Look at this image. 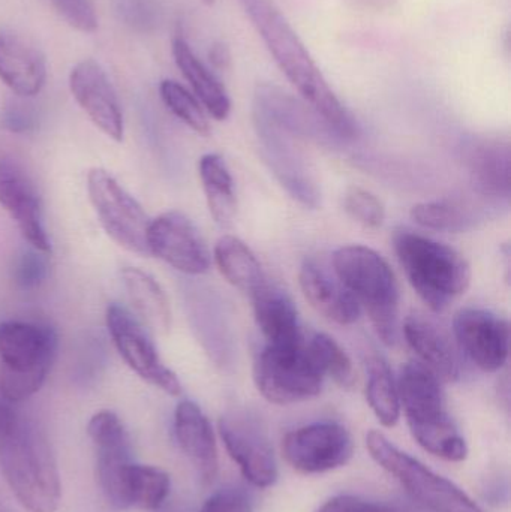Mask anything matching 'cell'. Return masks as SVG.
I'll return each instance as SVG.
<instances>
[{
    "instance_id": "6da1fadb",
    "label": "cell",
    "mask_w": 511,
    "mask_h": 512,
    "mask_svg": "<svg viewBox=\"0 0 511 512\" xmlns=\"http://www.w3.org/2000/svg\"><path fill=\"white\" fill-rule=\"evenodd\" d=\"M285 77L303 101L342 138L357 134L356 123L339 101L311 54L273 0H240Z\"/></svg>"
},
{
    "instance_id": "7a4b0ae2",
    "label": "cell",
    "mask_w": 511,
    "mask_h": 512,
    "mask_svg": "<svg viewBox=\"0 0 511 512\" xmlns=\"http://www.w3.org/2000/svg\"><path fill=\"white\" fill-rule=\"evenodd\" d=\"M396 385L411 435L420 447L447 462L467 459V442L447 412L437 375L419 361H411L399 370Z\"/></svg>"
},
{
    "instance_id": "3957f363",
    "label": "cell",
    "mask_w": 511,
    "mask_h": 512,
    "mask_svg": "<svg viewBox=\"0 0 511 512\" xmlns=\"http://www.w3.org/2000/svg\"><path fill=\"white\" fill-rule=\"evenodd\" d=\"M0 469L27 511H57L62 486L56 457L45 433L26 418L0 442Z\"/></svg>"
},
{
    "instance_id": "277c9868",
    "label": "cell",
    "mask_w": 511,
    "mask_h": 512,
    "mask_svg": "<svg viewBox=\"0 0 511 512\" xmlns=\"http://www.w3.org/2000/svg\"><path fill=\"white\" fill-rule=\"evenodd\" d=\"M333 271L366 310L381 342L395 346L401 334V291L389 262L366 246H344L333 254Z\"/></svg>"
},
{
    "instance_id": "5b68a950",
    "label": "cell",
    "mask_w": 511,
    "mask_h": 512,
    "mask_svg": "<svg viewBox=\"0 0 511 512\" xmlns=\"http://www.w3.org/2000/svg\"><path fill=\"white\" fill-rule=\"evenodd\" d=\"M395 252L408 282L434 312H444L470 288V264L444 243L413 231H399Z\"/></svg>"
},
{
    "instance_id": "8992f818",
    "label": "cell",
    "mask_w": 511,
    "mask_h": 512,
    "mask_svg": "<svg viewBox=\"0 0 511 512\" xmlns=\"http://www.w3.org/2000/svg\"><path fill=\"white\" fill-rule=\"evenodd\" d=\"M56 331L27 321L0 322V394L20 403L38 393L56 360Z\"/></svg>"
},
{
    "instance_id": "52a82bcc",
    "label": "cell",
    "mask_w": 511,
    "mask_h": 512,
    "mask_svg": "<svg viewBox=\"0 0 511 512\" xmlns=\"http://www.w3.org/2000/svg\"><path fill=\"white\" fill-rule=\"evenodd\" d=\"M372 459L402 484L414 501L431 512H485L464 490L441 477L405 451L399 450L383 433L366 436Z\"/></svg>"
},
{
    "instance_id": "ba28073f",
    "label": "cell",
    "mask_w": 511,
    "mask_h": 512,
    "mask_svg": "<svg viewBox=\"0 0 511 512\" xmlns=\"http://www.w3.org/2000/svg\"><path fill=\"white\" fill-rule=\"evenodd\" d=\"M324 375L315 363L305 337L288 345H267L254 363V382L264 399L293 405L321 393Z\"/></svg>"
},
{
    "instance_id": "9c48e42d",
    "label": "cell",
    "mask_w": 511,
    "mask_h": 512,
    "mask_svg": "<svg viewBox=\"0 0 511 512\" xmlns=\"http://www.w3.org/2000/svg\"><path fill=\"white\" fill-rule=\"evenodd\" d=\"M87 192L105 233L132 254L150 256V219L141 204L102 168L87 174Z\"/></svg>"
},
{
    "instance_id": "30bf717a",
    "label": "cell",
    "mask_w": 511,
    "mask_h": 512,
    "mask_svg": "<svg viewBox=\"0 0 511 512\" xmlns=\"http://www.w3.org/2000/svg\"><path fill=\"white\" fill-rule=\"evenodd\" d=\"M107 328L114 346L129 369L143 381L159 388L170 396H180L182 384L173 370L159 357L149 331L134 313L120 304H110L107 309Z\"/></svg>"
},
{
    "instance_id": "8fae6325",
    "label": "cell",
    "mask_w": 511,
    "mask_h": 512,
    "mask_svg": "<svg viewBox=\"0 0 511 512\" xmlns=\"http://www.w3.org/2000/svg\"><path fill=\"white\" fill-rule=\"evenodd\" d=\"M350 433L338 423H314L287 433L282 454L300 474H324L347 465L353 457Z\"/></svg>"
},
{
    "instance_id": "7c38bea8",
    "label": "cell",
    "mask_w": 511,
    "mask_h": 512,
    "mask_svg": "<svg viewBox=\"0 0 511 512\" xmlns=\"http://www.w3.org/2000/svg\"><path fill=\"white\" fill-rule=\"evenodd\" d=\"M219 435L246 481L258 489L278 480V465L266 429L246 412H231L219 420Z\"/></svg>"
},
{
    "instance_id": "4fadbf2b",
    "label": "cell",
    "mask_w": 511,
    "mask_h": 512,
    "mask_svg": "<svg viewBox=\"0 0 511 512\" xmlns=\"http://www.w3.org/2000/svg\"><path fill=\"white\" fill-rule=\"evenodd\" d=\"M453 336L459 351L483 372H498L509 360V321L491 310H459L453 319Z\"/></svg>"
},
{
    "instance_id": "5bb4252c",
    "label": "cell",
    "mask_w": 511,
    "mask_h": 512,
    "mask_svg": "<svg viewBox=\"0 0 511 512\" xmlns=\"http://www.w3.org/2000/svg\"><path fill=\"white\" fill-rule=\"evenodd\" d=\"M87 435L95 448L96 478L111 507L122 511V481L132 463L131 436L125 424L111 411L90 418Z\"/></svg>"
},
{
    "instance_id": "9a60e30c",
    "label": "cell",
    "mask_w": 511,
    "mask_h": 512,
    "mask_svg": "<svg viewBox=\"0 0 511 512\" xmlns=\"http://www.w3.org/2000/svg\"><path fill=\"white\" fill-rule=\"evenodd\" d=\"M254 122L270 170L300 203L317 207L320 200L317 185L291 141V132L260 108L254 107Z\"/></svg>"
},
{
    "instance_id": "2e32d148",
    "label": "cell",
    "mask_w": 511,
    "mask_h": 512,
    "mask_svg": "<svg viewBox=\"0 0 511 512\" xmlns=\"http://www.w3.org/2000/svg\"><path fill=\"white\" fill-rule=\"evenodd\" d=\"M149 254L185 274H204L210 268L206 242L194 222L180 212H167L150 221Z\"/></svg>"
},
{
    "instance_id": "e0dca14e",
    "label": "cell",
    "mask_w": 511,
    "mask_h": 512,
    "mask_svg": "<svg viewBox=\"0 0 511 512\" xmlns=\"http://www.w3.org/2000/svg\"><path fill=\"white\" fill-rule=\"evenodd\" d=\"M0 206L17 224L21 236L32 249L50 254V239L42 222L38 189L26 168L12 156L0 158Z\"/></svg>"
},
{
    "instance_id": "ac0fdd59",
    "label": "cell",
    "mask_w": 511,
    "mask_h": 512,
    "mask_svg": "<svg viewBox=\"0 0 511 512\" xmlns=\"http://www.w3.org/2000/svg\"><path fill=\"white\" fill-rule=\"evenodd\" d=\"M69 89L84 113L114 141L123 140V113L116 90L98 62L86 59L77 63L69 75Z\"/></svg>"
},
{
    "instance_id": "d6986e66",
    "label": "cell",
    "mask_w": 511,
    "mask_h": 512,
    "mask_svg": "<svg viewBox=\"0 0 511 512\" xmlns=\"http://www.w3.org/2000/svg\"><path fill=\"white\" fill-rule=\"evenodd\" d=\"M402 334L419 357L441 382H456L462 375L461 355L449 331L423 313H411L402 325Z\"/></svg>"
},
{
    "instance_id": "ffe728a7",
    "label": "cell",
    "mask_w": 511,
    "mask_h": 512,
    "mask_svg": "<svg viewBox=\"0 0 511 512\" xmlns=\"http://www.w3.org/2000/svg\"><path fill=\"white\" fill-rule=\"evenodd\" d=\"M300 288L308 303L320 315L338 325H353L359 321L360 309L356 298L323 264L306 259L300 267Z\"/></svg>"
},
{
    "instance_id": "44dd1931",
    "label": "cell",
    "mask_w": 511,
    "mask_h": 512,
    "mask_svg": "<svg viewBox=\"0 0 511 512\" xmlns=\"http://www.w3.org/2000/svg\"><path fill=\"white\" fill-rule=\"evenodd\" d=\"M174 435L189 462L197 469L201 481L212 483L219 469L218 445L212 424L197 403L183 400L177 405Z\"/></svg>"
},
{
    "instance_id": "7402d4cb",
    "label": "cell",
    "mask_w": 511,
    "mask_h": 512,
    "mask_svg": "<svg viewBox=\"0 0 511 512\" xmlns=\"http://www.w3.org/2000/svg\"><path fill=\"white\" fill-rule=\"evenodd\" d=\"M0 80L20 98H33L47 81L41 51L12 32H0Z\"/></svg>"
},
{
    "instance_id": "603a6c76",
    "label": "cell",
    "mask_w": 511,
    "mask_h": 512,
    "mask_svg": "<svg viewBox=\"0 0 511 512\" xmlns=\"http://www.w3.org/2000/svg\"><path fill=\"white\" fill-rule=\"evenodd\" d=\"M251 298L255 322L267 345H288L303 339L296 304L284 289L266 282Z\"/></svg>"
},
{
    "instance_id": "cb8c5ba5",
    "label": "cell",
    "mask_w": 511,
    "mask_h": 512,
    "mask_svg": "<svg viewBox=\"0 0 511 512\" xmlns=\"http://www.w3.org/2000/svg\"><path fill=\"white\" fill-rule=\"evenodd\" d=\"M467 167L474 188L492 198H509L510 146L506 141H474L467 149Z\"/></svg>"
},
{
    "instance_id": "d4e9b609",
    "label": "cell",
    "mask_w": 511,
    "mask_h": 512,
    "mask_svg": "<svg viewBox=\"0 0 511 512\" xmlns=\"http://www.w3.org/2000/svg\"><path fill=\"white\" fill-rule=\"evenodd\" d=\"M122 279L138 321L147 331L167 334L171 327L170 301L155 277L140 268L126 267Z\"/></svg>"
},
{
    "instance_id": "484cf974",
    "label": "cell",
    "mask_w": 511,
    "mask_h": 512,
    "mask_svg": "<svg viewBox=\"0 0 511 512\" xmlns=\"http://www.w3.org/2000/svg\"><path fill=\"white\" fill-rule=\"evenodd\" d=\"M173 56L204 110L219 122L227 119L231 111L227 90L215 74L195 56L194 51L182 36L174 38Z\"/></svg>"
},
{
    "instance_id": "4316f807",
    "label": "cell",
    "mask_w": 511,
    "mask_h": 512,
    "mask_svg": "<svg viewBox=\"0 0 511 512\" xmlns=\"http://www.w3.org/2000/svg\"><path fill=\"white\" fill-rule=\"evenodd\" d=\"M215 262L222 276L240 291L252 295L267 282L257 256L234 236H224L215 246Z\"/></svg>"
},
{
    "instance_id": "83f0119b",
    "label": "cell",
    "mask_w": 511,
    "mask_h": 512,
    "mask_svg": "<svg viewBox=\"0 0 511 512\" xmlns=\"http://www.w3.org/2000/svg\"><path fill=\"white\" fill-rule=\"evenodd\" d=\"M198 171H200L201 185H203L210 215L219 227H230L236 218L237 200L233 176L227 164L222 156L209 153L200 159Z\"/></svg>"
},
{
    "instance_id": "f1b7e54d",
    "label": "cell",
    "mask_w": 511,
    "mask_h": 512,
    "mask_svg": "<svg viewBox=\"0 0 511 512\" xmlns=\"http://www.w3.org/2000/svg\"><path fill=\"white\" fill-rule=\"evenodd\" d=\"M170 490L171 480L167 472L132 462L123 475L122 510H159L167 501Z\"/></svg>"
},
{
    "instance_id": "f546056e",
    "label": "cell",
    "mask_w": 511,
    "mask_h": 512,
    "mask_svg": "<svg viewBox=\"0 0 511 512\" xmlns=\"http://www.w3.org/2000/svg\"><path fill=\"white\" fill-rule=\"evenodd\" d=\"M366 399L384 427L398 424L401 418L398 385L389 364L378 355L366 360Z\"/></svg>"
},
{
    "instance_id": "4dcf8cb0",
    "label": "cell",
    "mask_w": 511,
    "mask_h": 512,
    "mask_svg": "<svg viewBox=\"0 0 511 512\" xmlns=\"http://www.w3.org/2000/svg\"><path fill=\"white\" fill-rule=\"evenodd\" d=\"M308 346L315 363L323 372L324 378L329 376L345 390L353 387L356 382L353 363H351L347 352L333 337L326 333H315L309 339Z\"/></svg>"
},
{
    "instance_id": "1f68e13d",
    "label": "cell",
    "mask_w": 511,
    "mask_h": 512,
    "mask_svg": "<svg viewBox=\"0 0 511 512\" xmlns=\"http://www.w3.org/2000/svg\"><path fill=\"white\" fill-rule=\"evenodd\" d=\"M410 215L420 227L440 233H464L473 225L470 213L449 201L416 204Z\"/></svg>"
},
{
    "instance_id": "d6a6232c",
    "label": "cell",
    "mask_w": 511,
    "mask_h": 512,
    "mask_svg": "<svg viewBox=\"0 0 511 512\" xmlns=\"http://www.w3.org/2000/svg\"><path fill=\"white\" fill-rule=\"evenodd\" d=\"M159 92L162 101L177 119L203 137L210 134V123L203 105L186 87L177 81L164 80L159 86Z\"/></svg>"
},
{
    "instance_id": "836d02e7",
    "label": "cell",
    "mask_w": 511,
    "mask_h": 512,
    "mask_svg": "<svg viewBox=\"0 0 511 512\" xmlns=\"http://www.w3.org/2000/svg\"><path fill=\"white\" fill-rule=\"evenodd\" d=\"M344 209L351 219L371 230L380 228L386 219L383 203L372 192L359 186H351L345 192Z\"/></svg>"
},
{
    "instance_id": "e575fe53",
    "label": "cell",
    "mask_w": 511,
    "mask_h": 512,
    "mask_svg": "<svg viewBox=\"0 0 511 512\" xmlns=\"http://www.w3.org/2000/svg\"><path fill=\"white\" fill-rule=\"evenodd\" d=\"M57 14L78 32L93 33L98 29L93 0H50Z\"/></svg>"
},
{
    "instance_id": "d590c367",
    "label": "cell",
    "mask_w": 511,
    "mask_h": 512,
    "mask_svg": "<svg viewBox=\"0 0 511 512\" xmlns=\"http://www.w3.org/2000/svg\"><path fill=\"white\" fill-rule=\"evenodd\" d=\"M318 512H420L401 505L368 501L359 496L341 495L327 501Z\"/></svg>"
},
{
    "instance_id": "8d00e7d4",
    "label": "cell",
    "mask_w": 511,
    "mask_h": 512,
    "mask_svg": "<svg viewBox=\"0 0 511 512\" xmlns=\"http://www.w3.org/2000/svg\"><path fill=\"white\" fill-rule=\"evenodd\" d=\"M47 270L45 254L33 249V251L26 252L18 261L17 267H15V282L26 291L38 288L44 282Z\"/></svg>"
},
{
    "instance_id": "74e56055",
    "label": "cell",
    "mask_w": 511,
    "mask_h": 512,
    "mask_svg": "<svg viewBox=\"0 0 511 512\" xmlns=\"http://www.w3.org/2000/svg\"><path fill=\"white\" fill-rule=\"evenodd\" d=\"M200 512H254V504L245 490L227 487L207 498Z\"/></svg>"
},
{
    "instance_id": "f35d334b",
    "label": "cell",
    "mask_w": 511,
    "mask_h": 512,
    "mask_svg": "<svg viewBox=\"0 0 511 512\" xmlns=\"http://www.w3.org/2000/svg\"><path fill=\"white\" fill-rule=\"evenodd\" d=\"M120 12L135 29L147 30L155 21V9L149 0H120Z\"/></svg>"
},
{
    "instance_id": "ab89813d",
    "label": "cell",
    "mask_w": 511,
    "mask_h": 512,
    "mask_svg": "<svg viewBox=\"0 0 511 512\" xmlns=\"http://www.w3.org/2000/svg\"><path fill=\"white\" fill-rule=\"evenodd\" d=\"M3 120L11 131L26 132L35 126V113L29 105L12 102L6 107Z\"/></svg>"
},
{
    "instance_id": "60d3db41",
    "label": "cell",
    "mask_w": 511,
    "mask_h": 512,
    "mask_svg": "<svg viewBox=\"0 0 511 512\" xmlns=\"http://www.w3.org/2000/svg\"><path fill=\"white\" fill-rule=\"evenodd\" d=\"M12 405H14V403L8 402V400L0 394V442L8 438V436L14 432L15 427L20 424L21 418H23L15 411Z\"/></svg>"
},
{
    "instance_id": "b9f144b4",
    "label": "cell",
    "mask_w": 511,
    "mask_h": 512,
    "mask_svg": "<svg viewBox=\"0 0 511 512\" xmlns=\"http://www.w3.org/2000/svg\"><path fill=\"white\" fill-rule=\"evenodd\" d=\"M210 60L216 68H227L230 63V53H228L227 47L221 44L215 45L210 51Z\"/></svg>"
},
{
    "instance_id": "7bdbcfd3",
    "label": "cell",
    "mask_w": 511,
    "mask_h": 512,
    "mask_svg": "<svg viewBox=\"0 0 511 512\" xmlns=\"http://www.w3.org/2000/svg\"><path fill=\"white\" fill-rule=\"evenodd\" d=\"M0 512H14L11 508L6 507V505L0 504Z\"/></svg>"
},
{
    "instance_id": "ee69618b",
    "label": "cell",
    "mask_w": 511,
    "mask_h": 512,
    "mask_svg": "<svg viewBox=\"0 0 511 512\" xmlns=\"http://www.w3.org/2000/svg\"><path fill=\"white\" fill-rule=\"evenodd\" d=\"M204 2L212 3V2H213V0H204Z\"/></svg>"
}]
</instances>
